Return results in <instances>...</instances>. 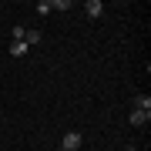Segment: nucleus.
<instances>
[{"instance_id": "obj_1", "label": "nucleus", "mask_w": 151, "mask_h": 151, "mask_svg": "<svg viewBox=\"0 0 151 151\" xmlns=\"http://www.w3.org/2000/svg\"><path fill=\"white\" fill-rule=\"evenodd\" d=\"M77 148H81V131H67L60 141V151H77Z\"/></svg>"}, {"instance_id": "obj_2", "label": "nucleus", "mask_w": 151, "mask_h": 151, "mask_svg": "<svg viewBox=\"0 0 151 151\" xmlns=\"http://www.w3.org/2000/svg\"><path fill=\"white\" fill-rule=\"evenodd\" d=\"M128 121L134 124V128H145V124L151 121V111H134V108H131V114H128Z\"/></svg>"}, {"instance_id": "obj_3", "label": "nucleus", "mask_w": 151, "mask_h": 151, "mask_svg": "<svg viewBox=\"0 0 151 151\" xmlns=\"http://www.w3.org/2000/svg\"><path fill=\"white\" fill-rule=\"evenodd\" d=\"M84 10H87V17H91V20H97V17L104 14V4H101V0H87Z\"/></svg>"}, {"instance_id": "obj_4", "label": "nucleus", "mask_w": 151, "mask_h": 151, "mask_svg": "<svg viewBox=\"0 0 151 151\" xmlns=\"http://www.w3.org/2000/svg\"><path fill=\"white\" fill-rule=\"evenodd\" d=\"M40 37H44V34H40L37 27H27V34H24V44H27V47H34V44H40Z\"/></svg>"}, {"instance_id": "obj_5", "label": "nucleus", "mask_w": 151, "mask_h": 151, "mask_svg": "<svg viewBox=\"0 0 151 151\" xmlns=\"http://www.w3.org/2000/svg\"><path fill=\"white\" fill-rule=\"evenodd\" d=\"M134 111H151V97L148 94H134Z\"/></svg>"}, {"instance_id": "obj_6", "label": "nucleus", "mask_w": 151, "mask_h": 151, "mask_svg": "<svg viewBox=\"0 0 151 151\" xmlns=\"http://www.w3.org/2000/svg\"><path fill=\"white\" fill-rule=\"evenodd\" d=\"M10 54L14 57H24V54H27V44H24V40H10Z\"/></svg>"}, {"instance_id": "obj_7", "label": "nucleus", "mask_w": 151, "mask_h": 151, "mask_svg": "<svg viewBox=\"0 0 151 151\" xmlns=\"http://www.w3.org/2000/svg\"><path fill=\"white\" fill-rule=\"evenodd\" d=\"M50 10H54V7H50V0H40V4H37V17H47Z\"/></svg>"}, {"instance_id": "obj_8", "label": "nucleus", "mask_w": 151, "mask_h": 151, "mask_svg": "<svg viewBox=\"0 0 151 151\" xmlns=\"http://www.w3.org/2000/svg\"><path fill=\"white\" fill-rule=\"evenodd\" d=\"M24 34H27V27H20V24H17V27L10 30V40H24Z\"/></svg>"}, {"instance_id": "obj_9", "label": "nucleus", "mask_w": 151, "mask_h": 151, "mask_svg": "<svg viewBox=\"0 0 151 151\" xmlns=\"http://www.w3.org/2000/svg\"><path fill=\"white\" fill-rule=\"evenodd\" d=\"M50 7L54 10H70V0H50Z\"/></svg>"}, {"instance_id": "obj_10", "label": "nucleus", "mask_w": 151, "mask_h": 151, "mask_svg": "<svg viewBox=\"0 0 151 151\" xmlns=\"http://www.w3.org/2000/svg\"><path fill=\"white\" fill-rule=\"evenodd\" d=\"M121 151H138V148H131V145H128V148H121Z\"/></svg>"}]
</instances>
